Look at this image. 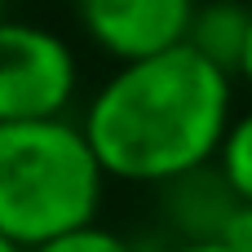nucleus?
I'll use <instances>...</instances> for the list:
<instances>
[{
  "instance_id": "ddd939ff",
  "label": "nucleus",
  "mask_w": 252,
  "mask_h": 252,
  "mask_svg": "<svg viewBox=\"0 0 252 252\" xmlns=\"http://www.w3.org/2000/svg\"><path fill=\"white\" fill-rule=\"evenodd\" d=\"M0 18H4V0H0Z\"/></svg>"
},
{
  "instance_id": "6e6552de",
  "label": "nucleus",
  "mask_w": 252,
  "mask_h": 252,
  "mask_svg": "<svg viewBox=\"0 0 252 252\" xmlns=\"http://www.w3.org/2000/svg\"><path fill=\"white\" fill-rule=\"evenodd\" d=\"M35 252H137L124 235H115V230H106V226H84V230H71V235H62V239H53V244H44V248Z\"/></svg>"
},
{
  "instance_id": "7ed1b4c3",
  "label": "nucleus",
  "mask_w": 252,
  "mask_h": 252,
  "mask_svg": "<svg viewBox=\"0 0 252 252\" xmlns=\"http://www.w3.org/2000/svg\"><path fill=\"white\" fill-rule=\"evenodd\" d=\"M80 89V62L66 35L0 18V124L66 120Z\"/></svg>"
},
{
  "instance_id": "9d476101",
  "label": "nucleus",
  "mask_w": 252,
  "mask_h": 252,
  "mask_svg": "<svg viewBox=\"0 0 252 252\" xmlns=\"http://www.w3.org/2000/svg\"><path fill=\"white\" fill-rule=\"evenodd\" d=\"M239 80L252 89V22H248V44H244V62H239Z\"/></svg>"
},
{
  "instance_id": "423d86ee",
  "label": "nucleus",
  "mask_w": 252,
  "mask_h": 252,
  "mask_svg": "<svg viewBox=\"0 0 252 252\" xmlns=\"http://www.w3.org/2000/svg\"><path fill=\"white\" fill-rule=\"evenodd\" d=\"M248 22H252V9L239 4V0L195 4V18H190V31H186V49H195L208 66H217V71H226L235 80L239 62H244V44H248Z\"/></svg>"
},
{
  "instance_id": "0eeeda50",
  "label": "nucleus",
  "mask_w": 252,
  "mask_h": 252,
  "mask_svg": "<svg viewBox=\"0 0 252 252\" xmlns=\"http://www.w3.org/2000/svg\"><path fill=\"white\" fill-rule=\"evenodd\" d=\"M217 173L226 177V186L235 190L239 204H252V111L235 115L226 128V142L217 151Z\"/></svg>"
},
{
  "instance_id": "20e7f679",
  "label": "nucleus",
  "mask_w": 252,
  "mask_h": 252,
  "mask_svg": "<svg viewBox=\"0 0 252 252\" xmlns=\"http://www.w3.org/2000/svg\"><path fill=\"white\" fill-rule=\"evenodd\" d=\"M199 0H75L84 35L120 66L186 44Z\"/></svg>"
},
{
  "instance_id": "f8f14e48",
  "label": "nucleus",
  "mask_w": 252,
  "mask_h": 252,
  "mask_svg": "<svg viewBox=\"0 0 252 252\" xmlns=\"http://www.w3.org/2000/svg\"><path fill=\"white\" fill-rule=\"evenodd\" d=\"M0 252H27V248H18L13 239H4V235H0Z\"/></svg>"
},
{
  "instance_id": "1a4fd4ad",
  "label": "nucleus",
  "mask_w": 252,
  "mask_h": 252,
  "mask_svg": "<svg viewBox=\"0 0 252 252\" xmlns=\"http://www.w3.org/2000/svg\"><path fill=\"white\" fill-rule=\"evenodd\" d=\"M217 244L230 248V252H252V204H239L230 213V221H226V230H221Z\"/></svg>"
},
{
  "instance_id": "f257e3e1",
  "label": "nucleus",
  "mask_w": 252,
  "mask_h": 252,
  "mask_svg": "<svg viewBox=\"0 0 252 252\" xmlns=\"http://www.w3.org/2000/svg\"><path fill=\"white\" fill-rule=\"evenodd\" d=\"M235 120V80L195 49L115 66L84 106V137L106 182L168 186L208 168Z\"/></svg>"
},
{
  "instance_id": "f03ea898",
  "label": "nucleus",
  "mask_w": 252,
  "mask_h": 252,
  "mask_svg": "<svg viewBox=\"0 0 252 252\" xmlns=\"http://www.w3.org/2000/svg\"><path fill=\"white\" fill-rule=\"evenodd\" d=\"M106 173L71 120L0 124V235L35 252L97 221Z\"/></svg>"
},
{
  "instance_id": "39448f33",
  "label": "nucleus",
  "mask_w": 252,
  "mask_h": 252,
  "mask_svg": "<svg viewBox=\"0 0 252 252\" xmlns=\"http://www.w3.org/2000/svg\"><path fill=\"white\" fill-rule=\"evenodd\" d=\"M159 204H164V221L177 235V244H217L230 213L239 208V199L226 186V177L217 173V164L159 186Z\"/></svg>"
},
{
  "instance_id": "9b49d317",
  "label": "nucleus",
  "mask_w": 252,
  "mask_h": 252,
  "mask_svg": "<svg viewBox=\"0 0 252 252\" xmlns=\"http://www.w3.org/2000/svg\"><path fill=\"white\" fill-rule=\"evenodd\" d=\"M164 252H230V248H221V244H173Z\"/></svg>"
}]
</instances>
